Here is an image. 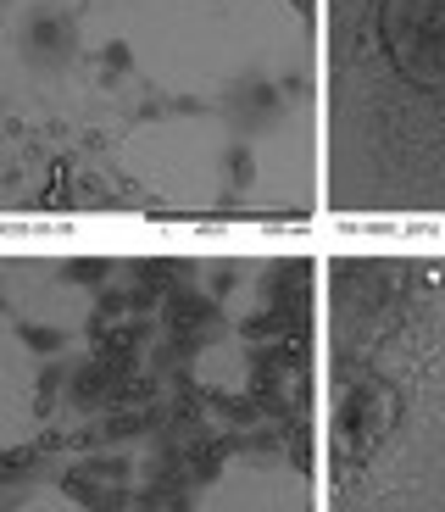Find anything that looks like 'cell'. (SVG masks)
I'll use <instances>...</instances> for the list:
<instances>
[{
  "mask_svg": "<svg viewBox=\"0 0 445 512\" xmlns=\"http://www.w3.org/2000/svg\"><path fill=\"white\" fill-rule=\"evenodd\" d=\"M323 229L445 234V0H323Z\"/></svg>",
  "mask_w": 445,
  "mask_h": 512,
  "instance_id": "obj_4",
  "label": "cell"
},
{
  "mask_svg": "<svg viewBox=\"0 0 445 512\" xmlns=\"http://www.w3.org/2000/svg\"><path fill=\"white\" fill-rule=\"evenodd\" d=\"M323 234H0V512H318Z\"/></svg>",
  "mask_w": 445,
  "mask_h": 512,
  "instance_id": "obj_1",
  "label": "cell"
},
{
  "mask_svg": "<svg viewBox=\"0 0 445 512\" xmlns=\"http://www.w3.org/2000/svg\"><path fill=\"white\" fill-rule=\"evenodd\" d=\"M318 512H445V234H323Z\"/></svg>",
  "mask_w": 445,
  "mask_h": 512,
  "instance_id": "obj_3",
  "label": "cell"
},
{
  "mask_svg": "<svg viewBox=\"0 0 445 512\" xmlns=\"http://www.w3.org/2000/svg\"><path fill=\"white\" fill-rule=\"evenodd\" d=\"M0 234H329L323 0H0Z\"/></svg>",
  "mask_w": 445,
  "mask_h": 512,
  "instance_id": "obj_2",
  "label": "cell"
}]
</instances>
